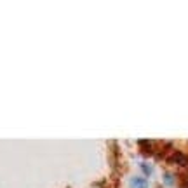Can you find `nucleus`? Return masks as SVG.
Wrapping results in <instances>:
<instances>
[{
	"label": "nucleus",
	"instance_id": "nucleus-2",
	"mask_svg": "<svg viewBox=\"0 0 188 188\" xmlns=\"http://www.w3.org/2000/svg\"><path fill=\"white\" fill-rule=\"evenodd\" d=\"M131 185L136 186V188H146V181L141 179V178H132L131 179Z\"/></svg>",
	"mask_w": 188,
	"mask_h": 188
},
{
	"label": "nucleus",
	"instance_id": "nucleus-1",
	"mask_svg": "<svg viewBox=\"0 0 188 188\" xmlns=\"http://www.w3.org/2000/svg\"><path fill=\"white\" fill-rule=\"evenodd\" d=\"M186 157L183 155V153H174L173 157H171V162H176V164H186Z\"/></svg>",
	"mask_w": 188,
	"mask_h": 188
},
{
	"label": "nucleus",
	"instance_id": "nucleus-3",
	"mask_svg": "<svg viewBox=\"0 0 188 188\" xmlns=\"http://www.w3.org/2000/svg\"><path fill=\"white\" fill-rule=\"evenodd\" d=\"M165 181H167V183H169V185L173 183V178H171V174H165Z\"/></svg>",
	"mask_w": 188,
	"mask_h": 188
}]
</instances>
